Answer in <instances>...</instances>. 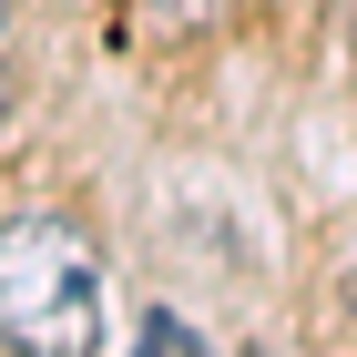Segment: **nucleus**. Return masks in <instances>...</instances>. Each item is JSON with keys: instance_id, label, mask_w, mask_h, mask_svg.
Listing matches in <instances>:
<instances>
[{"instance_id": "nucleus-1", "label": "nucleus", "mask_w": 357, "mask_h": 357, "mask_svg": "<svg viewBox=\"0 0 357 357\" xmlns=\"http://www.w3.org/2000/svg\"><path fill=\"white\" fill-rule=\"evenodd\" d=\"M0 337L10 347L82 357L102 347V245L61 215L0 225Z\"/></svg>"}, {"instance_id": "nucleus-2", "label": "nucleus", "mask_w": 357, "mask_h": 357, "mask_svg": "<svg viewBox=\"0 0 357 357\" xmlns=\"http://www.w3.org/2000/svg\"><path fill=\"white\" fill-rule=\"evenodd\" d=\"M153 21H184V31H204V21H225V0H143Z\"/></svg>"}, {"instance_id": "nucleus-3", "label": "nucleus", "mask_w": 357, "mask_h": 357, "mask_svg": "<svg viewBox=\"0 0 357 357\" xmlns=\"http://www.w3.org/2000/svg\"><path fill=\"white\" fill-rule=\"evenodd\" d=\"M143 337H153V347H204V337H194L174 306H153V317H143Z\"/></svg>"}, {"instance_id": "nucleus-4", "label": "nucleus", "mask_w": 357, "mask_h": 357, "mask_svg": "<svg viewBox=\"0 0 357 357\" xmlns=\"http://www.w3.org/2000/svg\"><path fill=\"white\" fill-rule=\"evenodd\" d=\"M0 123H10V72H0Z\"/></svg>"}, {"instance_id": "nucleus-5", "label": "nucleus", "mask_w": 357, "mask_h": 357, "mask_svg": "<svg viewBox=\"0 0 357 357\" xmlns=\"http://www.w3.org/2000/svg\"><path fill=\"white\" fill-rule=\"evenodd\" d=\"M0 31H10V0H0Z\"/></svg>"}]
</instances>
